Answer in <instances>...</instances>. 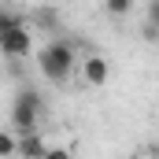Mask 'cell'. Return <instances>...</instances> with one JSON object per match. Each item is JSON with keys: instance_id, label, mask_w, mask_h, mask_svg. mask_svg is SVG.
<instances>
[{"instance_id": "obj_1", "label": "cell", "mask_w": 159, "mask_h": 159, "mask_svg": "<svg viewBox=\"0 0 159 159\" xmlns=\"http://www.w3.org/2000/svg\"><path fill=\"white\" fill-rule=\"evenodd\" d=\"M37 67L41 74L52 81V85H63V81H70V74H74V67H78V48H74V41H48V44H41L37 52Z\"/></svg>"}, {"instance_id": "obj_2", "label": "cell", "mask_w": 159, "mask_h": 159, "mask_svg": "<svg viewBox=\"0 0 159 159\" xmlns=\"http://www.w3.org/2000/svg\"><path fill=\"white\" fill-rule=\"evenodd\" d=\"M41 115H44V96L34 85H22L15 93V100H11V129L15 133H34Z\"/></svg>"}, {"instance_id": "obj_3", "label": "cell", "mask_w": 159, "mask_h": 159, "mask_svg": "<svg viewBox=\"0 0 159 159\" xmlns=\"http://www.w3.org/2000/svg\"><path fill=\"white\" fill-rule=\"evenodd\" d=\"M0 52L7 56V59H22V56H30L34 52V34H30V26H26V19H11L4 30H0Z\"/></svg>"}, {"instance_id": "obj_4", "label": "cell", "mask_w": 159, "mask_h": 159, "mask_svg": "<svg viewBox=\"0 0 159 159\" xmlns=\"http://www.w3.org/2000/svg\"><path fill=\"white\" fill-rule=\"evenodd\" d=\"M111 78V63L100 56V52H89L85 59H81V81L89 85V89H104Z\"/></svg>"}, {"instance_id": "obj_5", "label": "cell", "mask_w": 159, "mask_h": 159, "mask_svg": "<svg viewBox=\"0 0 159 159\" xmlns=\"http://www.w3.org/2000/svg\"><path fill=\"white\" fill-rule=\"evenodd\" d=\"M44 152H48V141H44L41 129H34V133H19V152H15L19 159H44Z\"/></svg>"}, {"instance_id": "obj_6", "label": "cell", "mask_w": 159, "mask_h": 159, "mask_svg": "<svg viewBox=\"0 0 159 159\" xmlns=\"http://www.w3.org/2000/svg\"><path fill=\"white\" fill-rule=\"evenodd\" d=\"M144 37L159 41V0H148V7H144Z\"/></svg>"}, {"instance_id": "obj_7", "label": "cell", "mask_w": 159, "mask_h": 159, "mask_svg": "<svg viewBox=\"0 0 159 159\" xmlns=\"http://www.w3.org/2000/svg\"><path fill=\"white\" fill-rule=\"evenodd\" d=\"M15 152H19V133L0 129V159H11Z\"/></svg>"}, {"instance_id": "obj_8", "label": "cell", "mask_w": 159, "mask_h": 159, "mask_svg": "<svg viewBox=\"0 0 159 159\" xmlns=\"http://www.w3.org/2000/svg\"><path fill=\"white\" fill-rule=\"evenodd\" d=\"M133 4H137V0H104V11H107L111 19H126V15L133 11Z\"/></svg>"}, {"instance_id": "obj_9", "label": "cell", "mask_w": 159, "mask_h": 159, "mask_svg": "<svg viewBox=\"0 0 159 159\" xmlns=\"http://www.w3.org/2000/svg\"><path fill=\"white\" fill-rule=\"evenodd\" d=\"M44 159H74V152H70L67 144H48V152H44Z\"/></svg>"}, {"instance_id": "obj_10", "label": "cell", "mask_w": 159, "mask_h": 159, "mask_svg": "<svg viewBox=\"0 0 159 159\" xmlns=\"http://www.w3.org/2000/svg\"><path fill=\"white\" fill-rule=\"evenodd\" d=\"M11 19H15V15H11V11H7V7H0V30H4V26H7V22H11Z\"/></svg>"}, {"instance_id": "obj_11", "label": "cell", "mask_w": 159, "mask_h": 159, "mask_svg": "<svg viewBox=\"0 0 159 159\" xmlns=\"http://www.w3.org/2000/svg\"><path fill=\"white\" fill-rule=\"evenodd\" d=\"M148 159H159V141H152V144H148Z\"/></svg>"}]
</instances>
